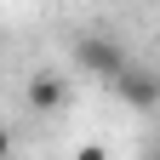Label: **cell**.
I'll return each mask as SVG.
<instances>
[{
  "instance_id": "1",
  "label": "cell",
  "mask_w": 160,
  "mask_h": 160,
  "mask_svg": "<svg viewBox=\"0 0 160 160\" xmlns=\"http://www.w3.org/2000/svg\"><path fill=\"white\" fill-rule=\"evenodd\" d=\"M74 63L92 80H114L120 69H126V52H120L109 34H74Z\"/></svg>"
},
{
  "instance_id": "2",
  "label": "cell",
  "mask_w": 160,
  "mask_h": 160,
  "mask_svg": "<svg viewBox=\"0 0 160 160\" xmlns=\"http://www.w3.org/2000/svg\"><path fill=\"white\" fill-rule=\"evenodd\" d=\"M109 92L120 97L126 109H137V114H149V109H160V74H149V69H137V63H126L114 80H109Z\"/></svg>"
},
{
  "instance_id": "3",
  "label": "cell",
  "mask_w": 160,
  "mask_h": 160,
  "mask_svg": "<svg viewBox=\"0 0 160 160\" xmlns=\"http://www.w3.org/2000/svg\"><path fill=\"white\" fill-rule=\"evenodd\" d=\"M63 97H69V80H63V74H34V80H29V109H34V114H57Z\"/></svg>"
},
{
  "instance_id": "4",
  "label": "cell",
  "mask_w": 160,
  "mask_h": 160,
  "mask_svg": "<svg viewBox=\"0 0 160 160\" xmlns=\"http://www.w3.org/2000/svg\"><path fill=\"white\" fill-rule=\"evenodd\" d=\"M74 160H109V149H103V143H80Z\"/></svg>"
},
{
  "instance_id": "5",
  "label": "cell",
  "mask_w": 160,
  "mask_h": 160,
  "mask_svg": "<svg viewBox=\"0 0 160 160\" xmlns=\"http://www.w3.org/2000/svg\"><path fill=\"white\" fill-rule=\"evenodd\" d=\"M0 160H12V132L0 126Z\"/></svg>"
},
{
  "instance_id": "6",
  "label": "cell",
  "mask_w": 160,
  "mask_h": 160,
  "mask_svg": "<svg viewBox=\"0 0 160 160\" xmlns=\"http://www.w3.org/2000/svg\"><path fill=\"white\" fill-rule=\"evenodd\" d=\"M149 160H160V149H154V154H149Z\"/></svg>"
}]
</instances>
